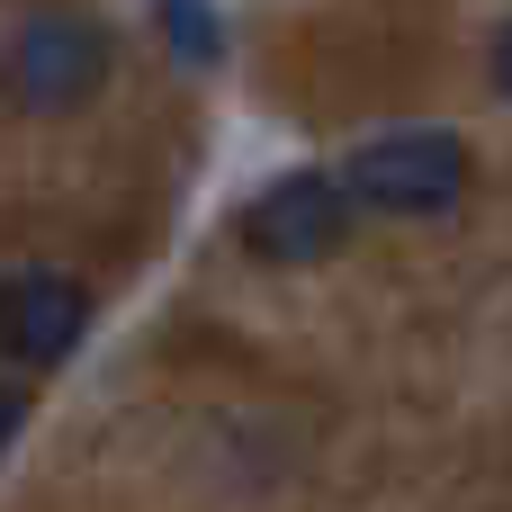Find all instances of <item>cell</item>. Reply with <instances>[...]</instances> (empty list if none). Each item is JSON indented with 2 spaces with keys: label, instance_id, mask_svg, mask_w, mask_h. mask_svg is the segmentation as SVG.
<instances>
[{
  "label": "cell",
  "instance_id": "obj_1",
  "mask_svg": "<svg viewBox=\"0 0 512 512\" xmlns=\"http://www.w3.org/2000/svg\"><path fill=\"white\" fill-rule=\"evenodd\" d=\"M342 189L369 216H405V225L414 216H450L459 189H468V144L450 126H396V135H378V144H360L342 162Z\"/></svg>",
  "mask_w": 512,
  "mask_h": 512
},
{
  "label": "cell",
  "instance_id": "obj_4",
  "mask_svg": "<svg viewBox=\"0 0 512 512\" xmlns=\"http://www.w3.org/2000/svg\"><path fill=\"white\" fill-rule=\"evenodd\" d=\"M81 333H90V288L72 270H9L0 279V360L54 369V360H72Z\"/></svg>",
  "mask_w": 512,
  "mask_h": 512
},
{
  "label": "cell",
  "instance_id": "obj_3",
  "mask_svg": "<svg viewBox=\"0 0 512 512\" xmlns=\"http://www.w3.org/2000/svg\"><path fill=\"white\" fill-rule=\"evenodd\" d=\"M351 189H342V171H288V180H270L252 207H243V243L261 252V261H333L342 243H351Z\"/></svg>",
  "mask_w": 512,
  "mask_h": 512
},
{
  "label": "cell",
  "instance_id": "obj_2",
  "mask_svg": "<svg viewBox=\"0 0 512 512\" xmlns=\"http://www.w3.org/2000/svg\"><path fill=\"white\" fill-rule=\"evenodd\" d=\"M0 81H9L18 108H36V117H72V108H90L99 81H108V27L81 18V9H45V18L18 27Z\"/></svg>",
  "mask_w": 512,
  "mask_h": 512
},
{
  "label": "cell",
  "instance_id": "obj_5",
  "mask_svg": "<svg viewBox=\"0 0 512 512\" xmlns=\"http://www.w3.org/2000/svg\"><path fill=\"white\" fill-rule=\"evenodd\" d=\"M162 27H171V45L189 63H216V9L207 0H162Z\"/></svg>",
  "mask_w": 512,
  "mask_h": 512
},
{
  "label": "cell",
  "instance_id": "obj_6",
  "mask_svg": "<svg viewBox=\"0 0 512 512\" xmlns=\"http://www.w3.org/2000/svg\"><path fill=\"white\" fill-rule=\"evenodd\" d=\"M18 432H27V387H18V378H0V459L18 450Z\"/></svg>",
  "mask_w": 512,
  "mask_h": 512
}]
</instances>
